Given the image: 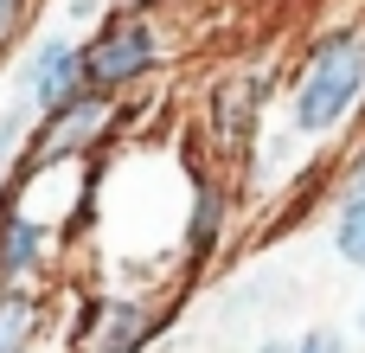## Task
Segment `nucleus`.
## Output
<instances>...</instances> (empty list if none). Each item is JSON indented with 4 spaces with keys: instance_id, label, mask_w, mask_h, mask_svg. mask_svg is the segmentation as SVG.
<instances>
[{
    "instance_id": "obj_12",
    "label": "nucleus",
    "mask_w": 365,
    "mask_h": 353,
    "mask_svg": "<svg viewBox=\"0 0 365 353\" xmlns=\"http://www.w3.org/2000/svg\"><path fill=\"white\" fill-rule=\"evenodd\" d=\"M295 353H346V334H340L334 322H314V328L295 334Z\"/></svg>"
},
{
    "instance_id": "obj_15",
    "label": "nucleus",
    "mask_w": 365,
    "mask_h": 353,
    "mask_svg": "<svg viewBox=\"0 0 365 353\" xmlns=\"http://www.w3.org/2000/svg\"><path fill=\"white\" fill-rule=\"evenodd\" d=\"M154 6H167V0H109V13H154Z\"/></svg>"
},
{
    "instance_id": "obj_9",
    "label": "nucleus",
    "mask_w": 365,
    "mask_h": 353,
    "mask_svg": "<svg viewBox=\"0 0 365 353\" xmlns=\"http://www.w3.org/2000/svg\"><path fill=\"white\" fill-rule=\"evenodd\" d=\"M327 251H334L346 270H359V277H365V193L334 199V219H327Z\"/></svg>"
},
{
    "instance_id": "obj_4",
    "label": "nucleus",
    "mask_w": 365,
    "mask_h": 353,
    "mask_svg": "<svg viewBox=\"0 0 365 353\" xmlns=\"http://www.w3.org/2000/svg\"><path fill=\"white\" fill-rule=\"evenodd\" d=\"M77 90H83V39H77V32H45V39L13 64V96H19L32 116L71 103Z\"/></svg>"
},
{
    "instance_id": "obj_2",
    "label": "nucleus",
    "mask_w": 365,
    "mask_h": 353,
    "mask_svg": "<svg viewBox=\"0 0 365 353\" xmlns=\"http://www.w3.org/2000/svg\"><path fill=\"white\" fill-rule=\"evenodd\" d=\"M167 64V32L154 13H103L83 32V90L96 96H135Z\"/></svg>"
},
{
    "instance_id": "obj_8",
    "label": "nucleus",
    "mask_w": 365,
    "mask_h": 353,
    "mask_svg": "<svg viewBox=\"0 0 365 353\" xmlns=\"http://www.w3.org/2000/svg\"><path fill=\"white\" fill-rule=\"evenodd\" d=\"M45 328V296L38 289H0V353H32Z\"/></svg>"
},
{
    "instance_id": "obj_10",
    "label": "nucleus",
    "mask_w": 365,
    "mask_h": 353,
    "mask_svg": "<svg viewBox=\"0 0 365 353\" xmlns=\"http://www.w3.org/2000/svg\"><path fill=\"white\" fill-rule=\"evenodd\" d=\"M26 135H32V109L13 96V103H0V187L19 174V154H26Z\"/></svg>"
},
{
    "instance_id": "obj_6",
    "label": "nucleus",
    "mask_w": 365,
    "mask_h": 353,
    "mask_svg": "<svg viewBox=\"0 0 365 353\" xmlns=\"http://www.w3.org/2000/svg\"><path fill=\"white\" fill-rule=\"evenodd\" d=\"M231 212H237V187L225 180V167L199 161L192 167V206H186V270H205L231 232Z\"/></svg>"
},
{
    "instance_id": "obj_1",
    "label": "nucleus",
    "mask_w": 365,
    "mask_h": 353,
    "mask_svg": "<svg viewBox=\"0 0 365 353\" xmlns=\"http://www.w3.org/2000/svg\"><path fill=\"white\" fill-rule=\"evenodd\" d=\"M353 122H365V19H340L308 39L282 96V129L295 141H334Z\"/></svg>"
},
{
    "instance_id": "obj_5",
    "label": "nucleus",
    "mask_w": 365,
    "mask_h": 353,
    "mask_svg": "<svg viewBox=\"0 0 365 353\" xmlns=\"http://www.w3.org/2000/svg\"><path fill=\"white\" fill-rule=\"evenodd\" d=\"M51 251H58V232L0 187V289H38V277L51 270Z\"/></svg>"
},
{
    "instance_id": "obj_14",
    "label": "nucleus",
    "mask_w": 365,
    "mask_h": 353,
    "mask_svg": "<svg viewBox=\"0 0 365 353\" xmlns=\"http://www.w3.org/2000/svg\"><path fill=\"white\" fill-rule=\"evenodd\" d=\"M103 13H109V0H71V19H77V26H96Z\"/></svg>"
},
{
    "instance_id": "obj_17",
    "label": "nucleus",
    "mask_w": 365,
    "mask_h": 353,
    "mask_svg": "<svg viewBox=\"0 0 365 353\" xmlns=\"http://www.w3.org/2000/svg\"><path fill=\"white\" fill-rule=\"evenodd\" d=\"M359 334H365V296H359Z\"/></svg>"
},
{
    "instance_id": "obj_13",
    "label": "nucleus",
    "mask_w": 365,
    "mask_h": 353,
    "mask_svg": "<svg viewBox=\"0 0 365 353\" xmlns=\"http://www.w3.org/2000/svg\"><path fill=\"white\" fill-rule=\"evenodd\" d=\"M346 193H365V148H359V154H346V167H340L334 199H346Z\"/></svg>"
},
{
    "instance_id": "obj_3",
    "label": "nucleus",
    "mask_w": 365,
    "mask_h": 353,
    "mask_svg": "<svg viewBox=\"0 0 365 353\" xmlns=\"http://www.w3.org/2000/svg\"><path fill=\"white\" fill-rule=\"evenodd\" d=\"M180 309H160L154 296H135V289H103L90 296L83 322L71 328V347L64 353H148L167 328H173Z\"/></svg>"
},
{
    "instance_id": "obj_16",
    "label": "nucleus",
    "mask_w": 365,
    "mask_h": 353,
    "mask_svg": "<svg viewBox=\"0 0 365 353\" xmlns=\"http://www.w3.org/2000/svg\"><path fill=\"white\" fill-rule=\"evenodd\" d=\"M250 353H295V341H276V334H269L263 347H250Z\"/></svg>"
},
{
    "instance_id": "obj_7",
    "label": "nucleus",
    "mask_w": 365,
    "mask_h": 353,
    "mask_svg": "<svg viewBox=\"0 0 365 353\" xmlns=\"http://www.w3.org/2000/svg\"><path fill=\"white\" fill-rule=\"evenodd\" d=\"M263 96L269 84L263 77H231L212 90V135H218V161H244L250 141H257V122H263Z\"/></svg>"
},
{
    "instance_id": "obj_11",
    "label": "nucleus",
    "mask_w": 365,
    "mask_h": 353,
    "mask_svg": "<svg viewBox=\"0 0 365 353\" xmlns=\"http://www.w3.org/2000/svg\"><path fill=\"white\" fill-rule=\"evenodd\" d=\"M32 6L38 0H0V58L26 39V26H32Z\"/></svg>"
}]
</instances>
